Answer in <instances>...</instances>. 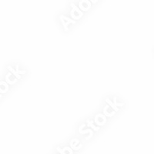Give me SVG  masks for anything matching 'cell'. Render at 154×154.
<instances>
[{"label":"cell","instance_id":"cell-6","mask_svg":"<svg viewBox=\"0 0 154 154\" xmlns=\"http://www.w3.org/2000/svg\"><path fill=\"white\" fill-rule=\"evenodd\" d=\"M103 114L106 117H112L115 115V111L111 108L109 106L106 105L105 107H104V109H103Z\"/></svg>","mask_w":154,"mask_h":154},{"label":"cell","instance_id":"cell-14","mask_svg":"<svg viewBox=\"0 0 154 154\" xmlns=\"http://www.w3.org/2000/svg\"><path fill=\"white\" fill-rule=\"evenodd\" d=\"M112 103H113L115 104L116 106L118 107V108H119V107L123 106H124V103H118V102L116 101V96H114V100H113V102H112Z\"/></svg>","mask_w":154,"mask_h":154},{"label":"cell","instance_id":"cell-13","mask_svg":"<svg viewBox=\"0 0 154 154\" xmlns=\"http://www.w3.org/2000/svg\"><path fill=\"white\" fill-rule=\"evenodd\" d=\"M8 69H9V71H11V72H12V73L13 74V75H14V76L16 77V79H21V75H19V74H18L17 72H16V71L14 69H12L11 66L8 67Z\"/></svg>","mask_w":154,"mask_h":154},{"label":"cell","instance_id":"cell-11","mask_svg":"<svg viewBox=\"0 0 154 154\" xmlns=\"http://www.w3.org/2000/svg\"><path fill=\"white\" fill-rule=\"evenodd\" d=\"M8 89H9V86H8V85L5 82H0V92L5 93V92L8 91Z\"/></svg>","mask_w":154,"mask_h":154},{"label":"cell","instance_id":"cell-5","mask_svg":"<svg viewBox=\"0 0 154 154\" xmlns=\"http://www.w3.org/2000/svg\"><path fill=\"white\" fill-rule=\"evenodd\" d=\"M85 126H86V124H84V123L81 125L80 127H79V133H81V134H86V133H89V136H88L87 137H86V140H89V139L93 137V131L91 130V129L83 130V128H84Z\"/></svg>","mask_w":154,"mask_h":154},{"label":"cell","instance_id":"cell-1","mask_svg":"<svg viewBox=\"0 0 154 154\" xmlns=\"http://www.w3.org/2000/svg\"><path fill=\"white\" fill-rule=\"evenodd\" d=\"M71 7H72L71 12H70L71 17L75 20L81 19L82 16H83V12H82L74 3H71Z\"/></svg>","mask_w":154,"mask_h":154},{"label":"cell","instance_id":"cell-12","mask_svg":"<svg viewBox=\"0 0 154 154\" xmlns=\"http://www.w3.org/2000/svg\"><path fill=\"white\" fill-rule=\"evenodd\" d=\"M57 149L58 150H60L63 154H72V150H71V149H70L69 147H66V148H64L63 149H61L60 148L58 147Z\"/></svg>","mask_w":154,"mask_h":154},{"label":"cell","instance_id":"cell-7","mask_svg":"<svg viewBox=\"0 0 154 154\" xmlns=\"http://www.w3.org/2000/svg\"><path fill=\"white\" fill-rule=\"evenodd\" d=\"M70 146L73 148L74 149H79V148L82 147V145L79 143V140L77 139H72L70 142Z\"/></svg>","mask_w":154,"mask_h":154},{"label":"cell","instance_id":"cell-8","mask_svg":"<svg viewBox=\"0 0 154 154\" xmlns=\"http://www.w3.org/2000/svg\"><path fill=\"white\" fill-rule=\"evenodd\" d=\"M6 80H7V82H9V84L12 85V84H15V83H16L18 79H16V77L12 75V74H11L10 72H9V73L7 74V76H6Z\"/></svg>","mask_w":154,"mask_h":154},{"label":"cell","instance_id":"cell-10","mask_svg":"<svg viewBox=\"0 0 154 154\" xmlns=\"http://www.w3.org/2000/svg\"><path fill=\"white\" fill-rule=\"evenodd\" d=\"M106 103H107V104H108V106H110L111 108H112V109H113V110L115 111V112H116V111L119 110V108H118V107L116 106L115 104H114L113 103H112V102L111 101V100H109V98L106 99Z\"/></svg>","mask_w":154,"mask_h":154},{"label":"cell","instance_id":"cell-4","mask_svg":"<svg viewBox=\"0 0 154 154\" xmlns=\"http://www.w3.org/2000/svg\"><path fill=\"white\" fill-rule=\"evenodd\" d=\"M79 9L82 12L83 11H88L90 7H91V2L88 1V0H83V1H80L79 4Z\"/></svg>","mask_w":154,"mask_h":154},{"label":"cell","instance_id":"cell-15","mask_svg":"<svg viewBox=\"0 0 154 154\" xmlns=\"http://www.w3.org/2000/svg\"><path fill=\"white\" fill-rule=\"evenodd\" d=\"M19 64H18V65H16V72H17L18 74H19V75H20V74H25L26 73V71H24V70H19Z\"/></svg>","mask_w":154,"mask_h":154},{"label":"cell","instance_id":"cell-2","mask_svg":"<svg viewBox=\"0 0 154 154\" xmlns=\"http://www.w3.org/2000/svg\"><path fill=\"white\" fill-rule=\"evenodd\" d=\"M60 20L62 22V24H63V27L65 29V31H67L68 30V26L69 24H75V21L72 19L71 18H69L66 16H63V15H61L60 16Z\"/></svg>","mask_w":154,"mask_h":154},{"label":"cell","instance_id":"cell-3","mask_svg":"<svg viewBox=\"0 0 154 154\" xmlns=\"http://www.w3.org/2000/svg\"><path fill=\"white\" fill-rule=\"evenodd\" d=\"M93 121H94V123H96V124L98 126H103L106 123V117L102 113L96 114Z\"/></svg>","mask_w":154,"mask_h":154},{"label":"cell","instance_id":"cell-9","mask_svg":"<svg viewBox=\"0 0 154 154\" xmlns=\"http://www.w3.org/2000/svg\"><path fill=\"white\" fill-rule=\"evenodd\" d=\"M87 126H89L91 127L93 130H94L95 131H98V130H100V126H96L94 125V121L93 120H89V119H87Z\"/></svg>","mask_w":154,"mask_h":154}]
</instances>
